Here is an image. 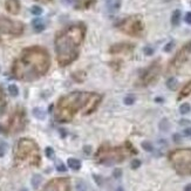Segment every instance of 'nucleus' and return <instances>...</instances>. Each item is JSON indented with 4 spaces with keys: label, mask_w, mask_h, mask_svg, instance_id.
Instances as JSON below:
<instances>
[{
    "label": "nucleus",
    "mask_w": 191,
    "mask_h": 191,
    "mask_svg": "<svg viewBox=\"0 0 191 191\" xmlns=\"http://www.w3.org/2000/svg\"><path fill=\"white\" fill-rule=\"evenodd\" d=\"M41 181H42V177H41V175H39V174H35L34 176L32 177V179H30L32 186H33L34 189L39 188V185L41 184Z\"/></svg>",
    "instance_id": "2eb2a0df"
},
{
    "label": "nucleus",
    "mask_w": 191,
    "mask_h": 191,
    "mask_svg": "<svg viewBox=\"0 0 191 191\" xmlns=\"http://www.w3.org/2000/svg\"><path fill=\"white\" fill-rule=\"evenodd\" d=\"M30 12H32V14L34 15H41L42 14V8H41L40 6H32V8H30Z\"/></svg>",
    "instance_id": "5701e85b"
},
{
    "label": "nucleus",
    "mask_w": 191,
    "mask_h": 191,
    "mask_svg": "<svg viewBox=\"0 0 191 191\" xmlns=\"http://www.w3.org/2000/svg\"><path fill=\"white\" fill-rule=\"evenodd\" d=\"M164 1H165V2H168V1H170V0H164Z\"/></svg>",
    "instance_id": "37998d69"
},
{
    "label": "nucleus",
    "mask_w": 191,
    "mask_h": 191,
    "mask_svg": "<svg viewBox=\"0 0 191 191\" xmlns=\"http://www.w3.org/2000/svg\"><path fill=\"white\" fill-rule=\"evenodd\" d=\"M107 6H108V10L110 11V12H116V11L120 10L121 0H109Z\"/></svg>",
    "instance_id": "9b49d317"
},
{
    "label": "nucleus",
    "mask_w": 191,
    "mask_h": 191,
    "mask_svg": "<svg viewBox=\"0 0 191 191\" xmlns=\"http://www.w3.org/2000/svg\"><path fill=\"white\" fill-rule=\"evenodd\" d=\"M144 54H146V55H152V54H154V49H152L151 47H149V46H148V47H144Z\"/></svg>",
    "instance_id": "c756f323"
},
{
    "label": "nucleus",
    "mask_w": 191,
    "mask_h": 191,
    "mask_svg": "<svg viewBox=\"0 0 191 191\" xmlns=\"http://www.w3.org/2000/svg\"><path fill=\"white\" fill-rule=\"evenodd\" d=\"M183 135L185 136V137H188V138H191V128H190V127L184 129V131H183Z\"/></svg>",
    "instance_id": "7c9ffc66"
},
{
    "label": "nucleus",
    "mask_w": 191,
    "mask_h": 191,
    "mask_svg": "<svg viewBox=\"0 0 191 191\" xmlns=\"http://www.w3.org/2000/svg\"><path fill=\"white\" fill-rule=\"evenodd\" d=\"M83 149H85V152L86 154H87V155H88V154H91V148L89 146H86L85 148H83Z\"/></svg>",
    "instance_id": "e433bc0d"
},
{
    "label": "nucleus",
    "mask_w": 191,
    "mask_h": 191,
    "mask_svg": "<svg viewBox=\"0 0 191 191\" xmlns=\"http://www.w3.org/2000/svg\"><path fill=\"white\" fill-rule=\"evenodd\" d=\"M170 162L179 175H191V149H179L171 152Z\"/></svg>",
    "instance_id": "20e7f679"
},
{
    "label": "nucleus",
    "mask_w": 191,
    "mask_h": 191,
    "mask_svg": "<svg viewBox=\"0 0 191 191\" xmlns=\"http://www.w3.org/2000/svg\"><path fill=\"white\" fill-rule=\"evenodd\" d=\"M86 190H87V186H86L85 182L79 181L77 183H76V189H75V191H86Z\"/></svg>",
    "instance_id": "393cba45"
},
{
    "label": "nucleus",
    "mask_w": 191,
    "mask_h": 191,
    "mask_svg": "<svg viewBox=\"0 0 191 191\" xmlns=\"http://www.w3.org/2000/svg\"><path fill=\"white\" fill-rule=\"evenodd\" d=\"M8 93H10V95L11 96H13V97H15V96H18L19 95V88H18V86L16 85H10L8 86Z\"/></svg>",
    "instance_id": "a211bd4d"
},
{
    "label": "nucleus",
    "mask_w": 191,
    "mask_h": 191,
    "mask_svg": "<svg viewBox=\"0 0 191 191\" xmlns=\"http://www.w3.org/2000/svg\"><path fill=\"white\" fill-rule=\"evenodd\" d=\"M121 174H122V170H121V169H116V170L114 171V176H115L116 178H117V177H120Z\"/></svg>",
    "instance_id": "f704fd0d"
},
{
    "label": "nucleus",
    "mask_w": 191,
    "mask_h": 191,
    "mask_svg": "<svg viewBox=\"0 0 191 191\" xmlns=\"http://www.w3.org/2000/svg\"><path fill=\"white\" fill-rule=\"evenodd\" d=\"M130 165H131V169H137V168L141 166V161L140 160H133Z\"/></svg>",
    "instance_id": "cd10ccee"
},
{
    "label": "nucleus",
    "mask_w": 191,
    "mask_h": 191,
    "mask_svg": "<svg viewBox=\"0 0 191 191\" xmlns=\"http://www.w3.org/2000/svg\"><path fill=\"white\" fill-rule=\"evenodd\" d=\"M172 47H174V41H170V42L164 47V50H165V52H170V50L172 49Z\"/></svg>",
    "instance_id": "72a5a7b5"
},
{
    "label": "nucleus",
    "mask_w": 191,
    "mask_h": 191,
    "mask_svg": "<svg viewBox=\"0 0 191 191\" xmlns=\"http://www.w3.org/2000/svg\"><path fill=\"white\" fill-rule=\"evenodd\" d=\"M49 67V58L42 48H28L24 50L20 59L14 62L12 73L13 75L24 81H33L46 74Z\"/></svg>",
    "instance_id": "f257e3e1"
},
{
    "label": "nucleus",
    "mask_w": 191,
    "mask_h": 191,
    "mask_svg": "<svg viewBox=\"0 0 191 191\" xmlns=\"http://www.w3.org/2000/svg\"><path fill=\"white\" fill-rule=\"evenodd\" d=\"M6 149H7V144L6 143H0V157L5 155Z\"/></svg>",
    "instance_id": "c85d7f7f"
},
{
    "label": "nucleus",
    "mask_w": 191,
    "mask_h": 191,
    "mask_svg": "<svg viewBox=\"0 0 191 191\" xmlns=\"http://www.w3.org/2000/svg\"><path fill=\"white\" fill-rule=\"evenodd\" d=\"M172 140H174V142H176V143H179V142H182V137L179 134H174Z\"/></svg>",
    "instance_id": "2f4dec72"
},
{
    "label": "nucleus",
    "mask_w": 191,
    "mask_h": 191,
    "mask_svg": "<svg viewBox=\"0 0 191 191\" xmlns=\"http://www.w3.org/2000/svg\"><path fill=\"white\" fill-rule=\"evenodd\" d=\"M155 101L156 102H163V99H162V97H156Z\"/></svg>",
    "instance_id": "ea45409f"
},
{
    "label": "nucleus",
    "mask_w": 191,
    "mask_h": 191,
    "mask_svg": "<svg viewBox=\"0 0 191 191\" xmlns=\"http://www.w3.org/2000/svg\"><path fill=\"white\" fill-rule=\"evenodd\" d=\"M6 8L10 13L16 14L19 11H20V4L18 0H7L6 2Z\"/></svg>",
    "instance_id": "1a4fd4ad"
},
{
    "label": "nucleus",
    "mask_w": 191,
    "mask_h": 191,
    "mask_svg": "<svg viewBox=\"0 0 191 191\" xmlns=\"http://www.w3.org/2000/svg\"><path fill=\"white\" fill-rule=\"evenodd\" d=\"M179 21H181V11L179 10L174 11L172 16H171V24L174 26H177L179 25Z\"/></svg>",
    "instance_id": "4468645a"
},
{
    "label": "nucleus",
    "mask_w": 191,
    "mask_h": 191,
    "mask_svg": "<svg viewBox=\"0 0 191 191\" xmlns=\"http://www.w3.org/2000/svg\"><path fill=\"white\" fill-rule=\"evenodd\" d=\"M184 20H185L186 24L191 25V12H188V13H186L185 18H184Z\"/></svg>",
    "instance_id": "473e14b6"
},
{
    "label": "nucleus",
    "mask_w": 191,
    "mask_h": 191,
    "mask_svg": "<svg viewBox=\"0 0 191 191\" xmlns=\"http://www.w3.org/2000/svg\"><path fill=\"white\" fill-rule=\"evenodd\" d=\"M158 73H160V66L154 63V65L149 67V69L146 72V74L143 76V81H144V85H148V83H150L151 81L155 79L156 76L158 75Z\"/></svg>",
    "instance_id": "6e6552de"
},
{
    "label": "nucleus",
    "mask_w": 191,
    "mask_h": 191,
    "mask_svg": "<svg viewBox=\"0 0 191 191\" xmlns=\"http://www.w3.org/2000/svg\"><path fill=\"white\" fill-rule=\"evenodd\" d=\"M4 108H5V97L2 96V93L0 91V114L2 113Z\"/></svg>",
    "instance_id": "bb28decb"
},
{
    "label": "nucleus",
    "mask_w": 191,
    "mask_h": 191,
    "mask_svg": "<svg viewBox=\"0 0 191 191\" xmlns=\"http://www.w3.org/2000/svg\"><path fill=\"white\" fill-rule=\"evenodd\" d=\"M184 191H191V183L190 184H188V185L184 188Z\"/></svg>",
    "instance_id": "58836bf2"
},
{
    "label": "nucleus",
    "mask_w": 191,
    "mask_h": 191,
    "mask_svg": "<svg viewBox=\"0 0 191 191\" xmlns=\"http://www.w3.org/2000/svg\"><path fill=\"white\" fill-rule=\"evenodd\" d=\"M142 148H143L146 151H149V152L154 151V147H152V144H151L150 142H148V141L142 142Z\"/></svg>",
    "instance_id": "4be33fe9"
},
{
    "label": "nucleus",
    "mask_w": 191,
    "mask_h": 191,
    "mask_svg": "<svg viewBox=\"0 0 191 191\" xmlns=\"http://www.w3.org/2000/svg\"><path fill=\"white\" fill-rule=\"evenodd\" d=\"M22 30V25L20 22H14L12 20L0 18V33H15L19 34Z\"/></svg>",
    "instance_id": "39448f33"
},
{
    "label": "nucleus",
    "mask_w": 191,
    "mask_h": 191,
    "mask_svg": "<svg viewBox=\"0 0 191 191\" xmlns=\"http://www.w3.org/2000/svg\"><path fill=\"white\" fill-rule=\"evenodd\" d=\"M67 164L68 166L73 169V170H80L81 168V162L77 160V158H68V161H67Z\"/></svg>",
    "instance_id": "f8f14e48"
},
{
    "label": "nucleus",
    "mask_w": 191,
    "mask_h": 191,
    "mask_svg": "<svg viewBox=\"0 0 191 191\" xmlns=\"http://www.w3.org/2000/svg\"><path fill=\"white\" fill-rule=\"evenodd\" d=\"M178 86V81L175 79V77H170L169 80L166 81V87L170 89V91H175Z\"/></svg>",
    "instance_id": "f3484780"
},
{
    "label": "nucleus",
    "mask_w": 191,
    "mask_h": 191,
    "mask_svg": "<svg viewBox=\"0 0 191 191\" xmlns=\"http://www.w3.org/2000/svg\"><path fill=\"white\" fill-rule=\"evenodd\" d=\"M135 100H136V97L134 95H127L126 97H124L123 102H124L126 106H131V105L135 103Z\"/></svg>",
    "instance_id": "412c9836"
},
{
    "label": "nucleus",
    "mask_w": 191,
    "mask_h": 191,
    "mask_svg": "<svg viewBox=\"0 0 191 191\" xmlns=\"http://www.w3.org/2000/svg\"><path fill=\"white\" fill-rule=\"evenodd\" d=\"M82 38L83 30L80 26H73L56 38V55L61 66L68 65L75 60L77 56V46L82 41Z\"/></svg>",
    "instance_id": "f03ea898"
},
{
    "label": "nucleus",
    "mask_w": 191,
    "mask_h": 191,
    "mask_svg": "<svg viewBox=\"0 0 191 191\" xmlns=\"http://www.w3.org/2000/svg\"><path fill=\"white\" fill-rule=\"evenodd\" d=\"M20 191H28V190H27V189H26V188H24V189H21Z\"/></svg>",
    "instance_id": "79ce46f5"
},
{
    "label": "nucleus",
    "mask_w": 191,
    "mask_h": 191,
    "mask_svg": "<svg viewBox=\"0 0 191 191\" xmlns=\"http://www.w3.org/2000/svg\"><path fill=\"white\" fill-rule=\"evenodd\" d=\"M126 22L127 24H129V28L124 30V32L129 33L131 35H138V34L142 32V24L138 19H136V18H130V19L126 20Z\"/></svg>",
    "instance_id": "0eeeda50"
},
{
    "label": "nucleus",
    "mask_w": 191,
    "mask_h": 191,
    "mask_svg": "<svg viewBox=\"0 0 191 191\" xmlns=\"http://www.w3.org/2000/svg\"><path fill=\"white\" fill-rule=\"evenodd\" d=\"M191 53V44L190 45L185 46L184 48H182V50L176 55V58L172 60V63H171V67L172 68H178L182 63H184L186 61V59L189 58V54Z\"/></svg>",
    "instance_id": "423d86ee"
},
{
    "label": "nucleus",
    "mask_w": 191,
    "mask_h": 191,
    "mask_svg": "<svg viewBox=\"0 0 191 191\" xmlns=\"http://www.w3.org/2000/svg\"><path fill=\"white\" fill-rule=\"evenodd\" d=\"M55 168L58 171H60V172H65L66 170H67V168H66V165L62 163L61 161H56L55 163Z\"/></svg>",
    "instance_id": "b1692460"
},
{
    "label": "nucleus",
    "mask_w": 191,
    "mask_h": 191,
    "mask_svg": "<svg viewBox=\"0 0 191 191\" xmlns=\"http://www.w3.org/2000/svg\"><path fill=\"white\" fill-rule=\"evenodd\" d=\"M0 71H1V68H0Z\"/></svg>",
    "instance_id": "c03bdc74"
},
{
    "label": "nucleus",
    "mask_w": 191,
    "mask_h": 191,
    "mask_svg": "<svg viewBox=\"0 0 191 191\" xmlns=\"http://www.w3.org/2000/svg\"><path fill=\"white\" fill-rule=\"evenodd\" d=\"M191 110V106L188 103V102H185V103H183V105H181V107H179V113H181L182 115H185V114H189Z\"/></svg>",
    "instance_id": "6ab92c4d"
},
{
    "label": "nucleus",
    "mask_w": 191,
    "mask_h": 191,
    "mask_svg": "<svg viewBox=\"0 0 191 191\" xmlns=\"http://www.w3.org/2000/svg\"><path fill=\"white\" fill-rule=\"evenodd\" d=\"M33 115L35 119L38 120H45L46 119V111L44 109H41L39 107H35L34 109H33Z\"/></svg>",
    "instance_id": "ddd939ff"
},
{
    "label": "nucleus",
    "mask_w": 191,
    "mask_h": 191,
    "mask_svg": "<svg viewBox=\"0 0 191 191\" xmlns=\"http://www.w3.org/2000/svg\"><path fill=\"white\" fill-rule=\"evenodd\" d=\"M45 154L48 158H54V150H53V148L47 147V148L45 149Z\"/></svg>",
    "instance_id": "a878e982"
},
{
    "label": "nucleus",
    "mask_w": 191,
    "mask_h": 191,
    "mask_svg": "<svg viewBox=\"0 0 191 191\" xmlns=\"http://www.w3.org/2000/svg\"><path fill=\"white\" fill-rule=\"evenodd\" d=\"M116 191H124V189H123V188H122V186H119V188H117V189H116Z\"/></svg>",
    "instance_id": "a19ab883"
},
{
    "label": "nucleus",
    "mask_w": 191,
    "mask_h": 191,
    "mask_svg": "<svg viewBox=\"0 0 191 191\" xmlns=\"http://www.w3.org/2000/svg\"><path fill=\"white\" fill-rule=\"evenodd\" d=\"M179 124H182V126H184V124H191V122L188 120H181L179 121Z\"/></svg>",
    "instance_id": "c9c22d12"
},
{
    "label": "nucleus",
    "mask_w": 191,
    "mask_h": 191,
    "mask_svg": "<svg viewBox=\"0 0 191 191\" xmlns=\"http://www.w3.org/2000/svg\"><path fill=\"white\" fill-rule=\"evenodd\" d=\"M169 128H170L169 121L166 120V119H163V120L160 122V129H161L162 131H168L169 130Z\"/></svg>",
    "instance_id": "aec40b11"
},
{
    "label": "nucleus",
    "mask_w": 191,
    "mask_h": 191,
    "mask_svg": "<svg viewBox=\"0 0 191 191\" xmlns=\"http://www.w3.org/2000/svg\"><path fill=\"white\" fill-rule=\"evenodd\" d=\"M63 2H65L66 5H72V4H74L75 2V0H62Z\"/></svg>",
    "instance_id": "4c0bfd02"
},
{
    "label": "nucleus",
    "mask_w": 191,
    "mask_h": 191,
    "mask_svg": "<svg viewBox=\"0 0 191 191\" xmlns=\"http://www.w3.org/2000/svg\"><path fill=\"white\" fill-rule=\"evenodd\" d=\"M189 94H191V81L188 83V85L183 88V91H181V94H179V96H178V100H181V99H183V97H185V96H188Z\"/></svg>",
    "instance_id": "dca6fc26"
},
{
    "label": "nucleus",
    "mask_w": 191,
    "mask_h": 191,
    "mask_svg": "<svg viewBox=\"0 0 191 191\" xmlns=\"http://www.w3.org/2000/svg\"><path fill=\"white\" fill-rule=\"evenodd\" d=\"M32 26H33V28L35 30L36 33H40L42 30H45V22L41 20V19H34V20L32 21Z\"/></svg>",
    "instance_id": "9d476101"
},
{
    "label": "nucleus",
    "mask_w": 191,
    "mask_h": 191,
    "mask_svg": "<svg viewBox=\"0 0 191 191\" xmlns=\"http://www.w3.org/2000/svg\"><path fill=\"white\" fill-rule=\"evenodd\" d=\"M93 94H86V93H73L69 95L62 97L59 101L58 113L56 117L60 121L69 120L74 111L77 110L80 107L85 106L86 102L91 99Z\"/></svg>",
    "instance_id": "7ed1b4c3"
}]
</instances>
